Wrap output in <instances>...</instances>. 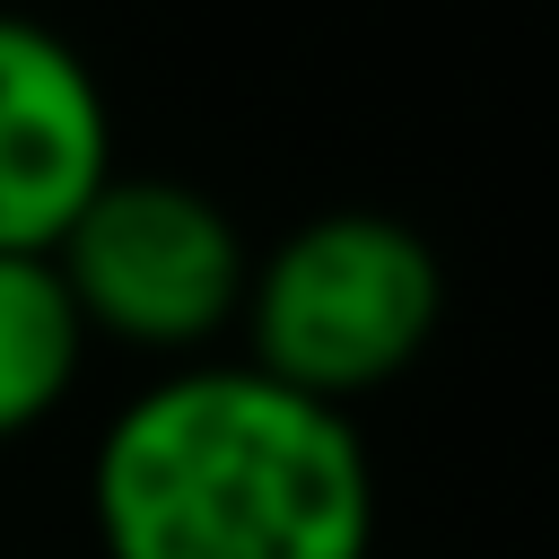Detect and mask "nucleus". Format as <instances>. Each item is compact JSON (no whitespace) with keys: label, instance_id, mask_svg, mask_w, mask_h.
Instances as JSON below:
<instances>
[{"label":"nucleus","instance_id":"obj_1","mask_svg":"<svg viewBox=\"0 0 559 559\" xmlns=\"http://www.w3.org/2000/svg\"><path fill=\"white\" fill-rule=\"evenodd\" d=\"M105 559H376V454L253 358L157 367L87 454Z\"/></svg>","mask_w":559,"mask_h":559},{"label":"nucleus","instance_id":"obj_2","mask_svg":"<svg viewBox=\"0 0 559 559\" xmlns=\"http://www.w3.org/2000/svg\"><path fill=\"white\" fill-rule=\"evenodd\" d=\"M445 323V262L393 210H314L245 271V358L314 402H367L428 358Z\"/></svg>","mask_w":559,"mask_h":559},{"label":"nucleus","instance_id":"obj_3","mask_svg":"<svg viewBox=\"0 0 559 559\" xmlns=\"http://www.w3.org/2000/svg\"><path fill=\"white\" fill-rule=\"evenodd\" d=\"M52 271L87 323V341L140 349V358H201L218 332H236L253 245L236 218L183 183V175H105L96 201L52 245Z\"/></svg>","mask_w":559,"mask_h":559},{"label":"nucleus","instance_id":"obj_4","mask_svg":"<svg viewBox=\"0 0 559 559\" xmlns=\"http://www.w3.org/2000/svg\"><path fill=\"white\" fill-rule=\"evenodd\" d=\"M114 175V105L87 52L0 9V253H52Z\"/></svg>","mask_w":559,"mask_h":559},{"label":"nucleus","instance_id":"obj_5","mask_svg":"<svg viewBox=\"0 0 559 559\" xmlns=\"http://www.w3.org/2000/svg\"><path fill=\"white\" fill-rule=\"evenodd\" d=\"M87 323L52 253H0V445L35 437L87 376Z\"/></svg>","mask_w":559,"mask_h":559}]
</instances>
